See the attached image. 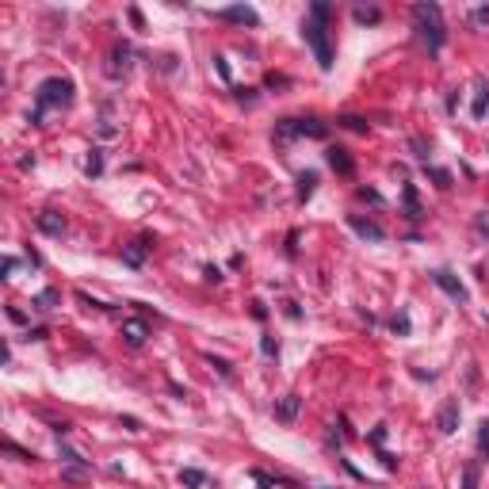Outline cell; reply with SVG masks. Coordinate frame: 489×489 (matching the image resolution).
Masks as SVG:
<instances>
[{"mask_svg": "<svg viewBox=\"0 0 489 489\" xmlns=\"http://www.w3.org/2000/svg\"><path fill=\"white\" fill-rule=\"evenodd\" d=\"M329 16H333V8L325 4V0H318V4L310 8V16L302 19V38L310 43V50H313V58H318V69H321V73H329V69H333Z\"/></svg>", "mask_w": 489, "mask_h": 489, "instance_id": "6da1fadb", "label": "cell"}, {"mask_svg": "<svg viewBox=\"0 0 489 489\" xmlns=\"http://www.w3.org/2000/svg\"><path fill=\"white\" fill-rule=\"evenodd\" d=\"M73 104V80L65 77H46L35 92V111H31V123H43L46 111H62Z\"/></svg>", "mask_w": 489, "mask_h": 489, "instance_id": "7a4b0ae2", "label": "cell"}, {"mask_svg": "<svg viewBox=\"0 0 489 489\" xmlns=\"http://www.w3.org/2000/svg\"><path fill=\"white\" fill-rule=\"evenodd\" d=\"M413 23H417V35H420V43L428 46V50L436 53L440 46H444V38H447V27H444V12L436 8V4H413Z\"/></svg>", "mask_w": 489, "mask_h": 489, "instance_id": "3957f363", "label": "cell"}, {"mask_svg": "<svg viewBox=\"0 0 489 489\" xmlns=\"http://www.w3.org/2000/svg\"><path fill=\"white\" fill-rule=\"evenodd\" d=\"M325 123H318V119H283V123L276 126V138L279 142H287V138H325Z\"/></svg>", "mask_w": 489, "mask_h": 489, "instance_id": "277c9868", "label": "cell"}, {"mask_svg": "<svg viewBox=\"0 0 489 489\" xmlns=\"http://www.w3.org/2000/svg\"><path fill=\"white\" fill-rule=\"evenodd\" d=\"M92 478V466L80 459L73 447H62V481H73V486H80V481Z\"/></svg>", "mask_w": 489, "mask_h": 489, "instance_id": "5b68a950", "label": "cell"}, {"mask_svg": "<svg viewBox=\"0 0 489 489\" xmlns=\"http://www.w3.org/2000/svg\"><path fill=\"white\" fill-rule=\"evenodd\" d=\"M432 283H436L440 291L447 294V298H455V302H470V291H466V287L459 283V279H455L447 267H436V272H432Z\"/></svg>", "mask_w": 489, "mask_h": 489, "instance_id": "8992f818", "label": "cell"}, {"mask_svg": "<svg viewBox=\"0 0 489 489\" xmlns=\"http://www.w3.org/2000/svg\"><path fill=\"white\" fill-rule=\"evenodd\" d=\"M214 19H226V23H241V27H260V12L249 4H230V8H218Z\"/></svg>", "mask_w": 489, "mask_h": 489, "instance_id": "52a82bcc", "label": "cell"}, {"mask_svg": "<svg viewBox=\"0 0 489 489\" xmlns=\"http://www.w3.org/2000/svg\"><path fill=\"white\" fill-rule=\"evenodd\" d=\"M459 417H463V409H459V401H455V398L440 401V409H436V428L444 432V436H451V432H459Z\"/></svg>", "mask_w": 489, "mask_h": 489, "instance_id": "ba28073f", "label": "cell"}, {"mask_svg": "<svg viewBox=\"0 0 489 489\" xmlns=\"http://www.w3.org/2000/svg\"><path fill=\"white\" fill-rule=\"evenodd\" d=\"M119 333H123V340H126L130 348H142L145 340H150V325H145L142 318H126V321H123V329H119Z\"/></svg>", "mask_w": 489, "mask_h": 489, "instance_id": "9c48e42d", "label": "cell"}, {"mask_svg": "<svg viewBox=\"0 0 489 489\" xmlns=\"http://www.w3.org/2000/svg\"><path fill=\"white\" fill-rule=\"evenodd\" d=\"M348 226H352V230H356L363 241H374V245H379V241L386 237V233H383V226H379V222H371V218H363V214H348Z\"/></svg>", "mask_w": 489, "mask_h": 489, "instance_id": "30bf717a", "label": "cell"}, {"mask_svg": "<svg viewBox=\"0 0 489 489\" xmlns=\"http://www.w3.org/2000/svg\"><path fill=\"white\" fill-rule=\"evenodd\" d=\"M150 252H153V241L150 237H138V241H130V245H123V260L130 267H142Z\"/></svg>", "mask_w": 489, "mask_h": 489, "instance_id": "8fae6325", "label": "cell"}, {"mask_svg": "<svg viewBox=\"0 0 489 489\" xmlns=\"http://www.w3.org/2000/svg\"><path fill=\"white\" fill-rule=\"evenodd\" d=\"M298 409H302V398H298V394H283V398L276 401V420L279 425H294Z\"/></svg>", "mask_w": 489, "mask_h": 489, "instance_id": "7c38bea8", "label": "cell"}, {"mask_svg": "<svg viewBox=\"0 0 489 489\" xmlns=\"http://www.w3.org/2000/svg\"><path fill=\"white\" fill-rule=\"evenodd\" d=\"M96 130H99V138H119V123H115V104H111V99H107V104L99 107Z\"/></svg>", "mask_w": 489, "mask_h": 489, "instance_id": "4fadbf2b", "label": "cell"}, {"mask_svg": "<svg viewBox=\"0 0 489 489\" xmlns=\"http://www.w3.org/2000/svg\"><path fill=\"white\" fill-rule=\"evenodd\" d=\"M325 160H329V169L340 172V176H352V169H356L352 157H348V150H340V145H329V150H325Z\"/></svg>", "mask_w": 489, "mask_h": 489, "instance_id": "5bb4252c", "label": "cell"}, {"mask_svg": "<svg viewBox=\"0 0 489 489\" xmlns=\"http://www.w3.org/2000/svg\"><path fill=\"white\" fill-rule=\"evenodd\" d=\"M38 230H43L46 237H62V233H65V218L58 211H43V214H38Z\"/></svg>", "mask_w": 489, "mask_h": 489, "instance_id": "9a60e30c", "label": "cell"}, {"mask_svg": "<svg viewBox=\"0 0 489 489\" xmlns=\"http://www.w3.org/2000/svg\"><path fill=\"white\" fill-rule=\"evenodd\" d=\"M401 203H405V218H409V222H420V218H425V211H420V199H417V187H413V184L401 187Z\"/></svg>", "mask_w": 489, "mask_h": 489, "instance_id": "2e32d148", "label": "cell"}, {"mask_svg": "<svg viewBox=\"0 0 489 489\" xmlns=\"http://www.w3.org/2000/svg\"><path fill=\"white\" fill-rule=\"evenodd\" d=\"M180 486H184V489H199V486H206V474L199 470V466H184V470H180Z\"/></svg>", "mask_w": 489, "mask_h": 489, "instance_id": "e0dca14e", "label": "cell"}, {"mask_svg": "<svg viewBox=\"0 0 489 489\" xmlns=\"http://www.w3.org/2000/svg\"><path fill=\"white\" fill-rule=\"evenodd\" d=\"M58 302H62V291H53V287H46L43 294H35V302H31V306H35V310H53Z\"/></svg>", "mask_w": 489, "mask_h": 489, "instance_id": "ac0fdd59", "label": "cell"}, {"mask_svg": "<svg viewBox=\"0 0 489 489\" xmlns=\"http://www.w3.org/2000/svg\"><path fill=\"white\" fill-rule=\"evenodd\" d=\"M352 16H356V23H379V19H383V12L374 8V4H356V8H352Z\"/></svg>", "mask_w": 489, "mask_h": 489, "instance_id": "d6986e66", "label": "cell"}, {"mask_svg": "<svg viewBox=\"0 0 489 489\" xmlns=\"http://www.w3.org/2000/svg\"><path fill=\"white\" fill-rule=\"evenodd\" d=\"M470 111H474V119H486V111H489V84H486V80L478 84V96H474Z\"/></svg>", "mask_w": 489, "mask_h": 489, "instance_id": "ffe728a7", "label": "cell"}, {"mask_svg": "<svg viewBox=\"0 0 489 489\" xmlns=\"http://www.w3.org/2000/svg\"><path fill=\"white\" fill-rule=\"evenodd\" d=\"M111 58H115V62H111V73H119V69L126 73V65H130V46H126V43H119L115 50H111Z\"/></svg>", "mask_w": 489, "mask_h": 489, "instance_id": "44dd1931", "label": "cell"}, {"mask_svg": "<svg viewBox=\"0 0 489 489\" xmlns=\"http://www.w3.org/2000/svg\"><path fill=\"white\" fill-rule=\"evenodd\" d=\"M313 187H318V172H302V176H298V199H310L313 195Z\"/></svg>", "mask_w": 489, "mask_h": 489, "instance_id": "7402d4cb", "label": "cell"}, {"mask_svg": "<svg viewBox=\"0 0 489 489\" xmlns=\"http://www.w3.org/2000/svg\"><path fill=\"white\" fill-rule=\"evenodd\" d=\"M478 478H481L478 463H466L463 466V489H478Z\"/></svg>", "mask_w": 489, "mask_h": 489, "instance_id": "603a6c76", "label": "cell"}, {"mask_svg": "<svg viewBox=\"0 0 489 489\" xmlns=\"http://www.w3.org/2000/svg\"><path fill=\"white\" fill-rule=\"evenodd\" d=\"M340 126H348V130H356V134H367V119H359V115H344Z\"/></svg>", "mask_w": 489, "mask_h": 489, "instance_id": "cb8c5ba5", "label": "cell"}, {"mask_svg": "<svg viewBox=\"0 0 489 489\" xmlns=\"http://www.w3.org/2000/svg\"><path fill=\"white\" fill-rule=\"evenodd\" d=\"M478 451L489 455V420H481V425H478Z\"/></svg>", "mask_w": 489, "mask_h": 489, "instance_id": "d4e9b609", "label": "cell"}, {"mask_svg": "<svg viewBox=\"0 0 489 489\" xmlns=\"http://www.w3.org/2000/svg\"><path fill=\"white\" fill-rule=\"evenodd\" d=\"M260 352H264L267 359H272V356H279V344H276V337H260Z\"/></svg>", "mask_w": 489, "mask_h": 489, "instance_id": "484cf974", "label": "cell"}, {"mask_svg": "<svg viewBox=\"0 0 489 489\" xmlns=\"http://www.w3.org/2000/svg\"><path fill=\"white\" fill-rule=\"evenodd\" d=\"M84 172H88V176H99V172H104V160H99L96 150H92V157H88V165H84Z\"/></svg>", "mask_w": 489, "mask_h": 489, "instance_id": "4316f807", "label": "cell"}, {"mask_svg": "<svg viewBox=\"0 0 489 489\" xmlns=\"http://www.w3.org/2000/svg\"><path fill=\"white\" fill-rule=\"evenodd\" d=\"M390 325H394V333H401V337H405V333H409V313H398Z\"/></svg>", "mask_w": 489, "mask_h": 489, "instance_id": "83f0119b", "label": "cell"}, {"mask_svg": "<svg viewBox=\"0 0 489 489\" xmlns=\"http://www.w3.org/2000/svg\"><path fill=\"white\" fill-rule=\"evenodd\" d=\"M474 230H478L481 237H489V211H486V214H478V218H474Z\"/></svg>", "mask_w": 489, "mask_h": 489, "instance_id": "f1b7e54d", "label": "cell"}, {"mask_svg": "<svg viewBox=\"0 0 489 489\" xmlns=\"http://www.w3.org/2000/svg\"><path fill=\"white\" fill-rule=\"evenodd\" d=\"M214 69H218L222 80H230V62H226V58H214Z\"/></svg>", "mask_w": 489, "mask_h": 489, "instance_id": "f546056e", "label": "cell"}, {"mask_svg": "<svg viewBox=\"0 0 489 489\" xmlns=\"http://www.w3.org/2000/svg\"><path fill=\"white\" fill-rule=\"evenodd\" d=\"M432 176H436V184H440V187H451V172H444V169H432Z\"/></svg>", "mask_w": 489, "mask_h": 489, "instance_id": "4dcf8cb0", "label": "cell"}, {"mask_svg": "<svg viewBox=\"0 0 489 489\" xmlns=\"http://www.w3.org/2000/svg\"><path fill=\"white\" fill-rule=\"evenodd\" d=\"M206 359H211V367H218L222 379H230V363H226V359H214V356H206Z\"/></svg>", "mask_w": 489, "mask_h": 489, "instance_id": "1f68e13d", "label": "cell"}, {"mask_svg": "<svg viewBox=\"0 0 489 489\" xmlns=\"http://www.w3.org/2000/svg\"><path fill=\"white\" fill-rule=\"evenodd\" d=\"M77 298H80V306H88V310H107L104 302H96V298H88V294H77Z\"/></svg>", "mask_w": 489, "mask_h": 489, "instance_id": "d6a6232c", "label": "cell"}, {"mask_svg": "<svg viewBox=\"0 0 489 489\" xmlns=\"http://www.w3.org/2000/svg\"><path fill=\"white\" fill-rule=\"evenodd\" d=\"M203 276H206V283H218V279H222V272H218V267H206V272H203Z\"/></svg>", "mask_w": 489, "mask_h": 489, "instance_id": "836d02e7", "label": "cell"}, {"mask_svg": "<svg viewBox=\"0 0 489 489\" xmlns=\"http://www.w3.org/2000/svg\"><path fill=\"white\" fill-rule=\"evenodd\" d=\"M474 23H489V8H474Z\"/></svg>", "mask_w": 489, "mask_h": 489, "instance_id": "e575fe53", "label": "cell"}, {"mask_svg": "<svg viewBox=\"0 0 489 489\" xmlns=\"http://www.w3.org/2000/svg\"><path fill=\"white\" fill-rule=\"evenodd\" d=\"M257 478H260V489H272V481H267L264 474H257Z\"/></svg>", "mask_w": 489, "mask_h": 489, "instance_id": "d590c367", "label": "cell"}]
</instances>
